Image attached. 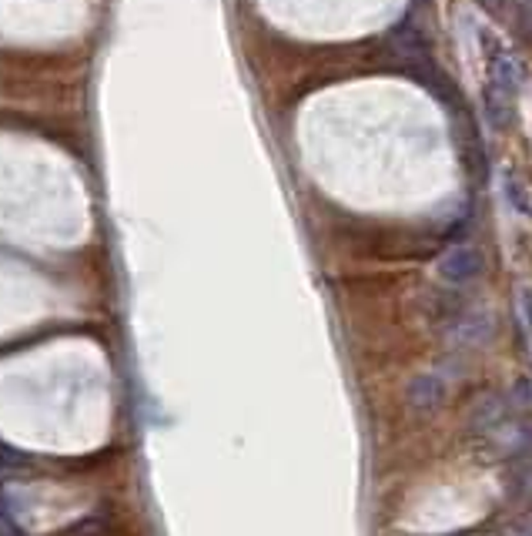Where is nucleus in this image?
I'll list each match as a JSON object with an SVG mask.
<instances>
[{
  "instance_id": "f257e3e1",
  "label": "nucleus",
  "mask_w": 532,
  "mask_h": 536,
  "mask_svg": "<svg viewBox=\"0 0 532 536\" xmlns=\"http://www.w3.org/2000/svg\"><path fill=\"white\" fill-rule=\"evenodd\" d=\"M442 396H445V389H442V382H435V379L412 382V389H409V399L415 402L419 409H429V406H435Z\"/></svg>"
}]
</instances>
